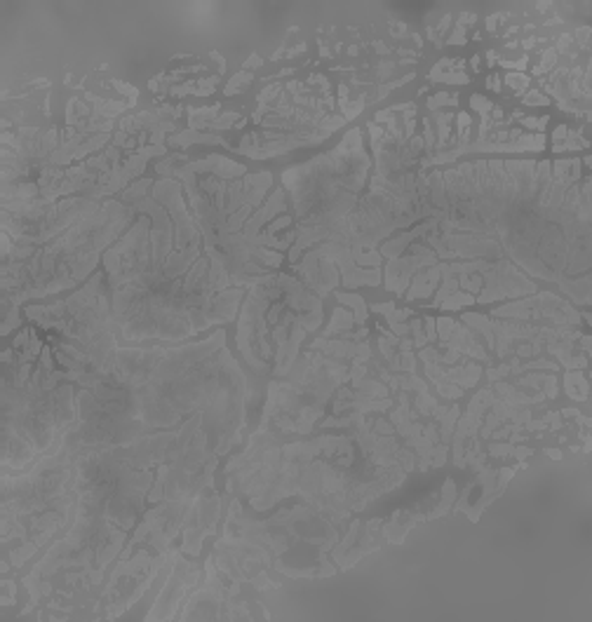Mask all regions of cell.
I'll return each mask as SVG.
<instances>
[{"instance_id":"obj_6","label":"cell","mask_w":592,"mask_h":622,"mask_svg":"<svg viewBox=\"0 0 592 622\" xmlns=\"http://www.w3.org/2000/svg\"><path fill=\"white\" fill-rule=\"evenodd\" d=\"M322 324V301L292 275L270 273L251 284L238 319V350L259 373L287 378L301 341Z\"/></svg>"},{"instance_id":"obj_26","label":"cell","mask_w":592,"mask_h":622,"mask_svg":"<svg viewBox=\"0 0 592 622\" xmlns=\"http://www.w3.org/2000/svg\"><path fill=\"white\" fill-rule=\"evenodd\" d=\"M548 104H550V99L545 97V94H541V92H536V90H531L524 97V106H548Z\"/></svg>"},{"instance_id":"obj_11","label":"cell","mask_w":592,"mask_h":622,"mask_svg":"<svg viewBox=\"0 0 592 622\" xmlns=\"http://www.w3.org/2000/svg\"><path fill=\"white\" fill-rule=\"evenodd\" d=\"M442 345H446V348L456 350V352L461 354H470V357H475V360H482V362H489V354L484 352V348L480 345V343L475 341V336H472V329H465V327H461V324H454V331L449 334V338H446Z\"/></svg>"},{"instance_id":"obj_24","label":"cell","mask_w":592,"mask_h":622,"mask_svg":"<svg viewBox=\"0 0 592 622\" xmlns=\"http://www.w3.org/2000/svg\"><path fill=\"white\" fill-rule=\"evenodd\" d=\"M430 80H440V82H449V85H465V82H468V75H463V73H437V75H430Z\"/></svg>"},{"instance_id":"obj_21","label":"cell","mask_w":592,"mask_h":622,"mask_svg":"<svg viewBox=\"0 0 592 622\" xmlns=\"http://www.w3.org/2000/svg\"><path fill=\"white\" fill-rule=\"evenodd\" d=\"M416 406H418V411H421V413L433 416L435 409H437V402H435L433 397L428 395V390H426V392H418V395H416Z\"/></svg>"},{"instance_id":"obj_10","label":"cell","mask_w":592,"mask_h":622,"mask_svg":"<svg viewBox=\"0 0 592 622\" xmlns=\"http://www.w3.org/2000/svg\"><path fill=\"white\" fill-rule=\"evenodd\" d=\"M435 263H440V261H437V254L430 247L411 244L407 256H397L388 261V265H385V289L404 296V291L409 287L411 275H416L421 268L435 265Z\"/></svg>"},{"instance_id":"obj_4","label":"cell","mask_w":592,"mask_h":622,"mask_svg":"<svg viewBox=\"0 0 592 622\" xmlns=\"http://www.w3.org/2000/svg\"><path fill=\"white\" fill-rule=\"evenodd\" d=\"M372 160L362 146V132L350 129L334 151L292 167L282 174L296 214V240L289 261L315 242H341L348 247V216L360 202Z\"/></svg>"},{"instance_id":"obj_44","label":"cell","mask_w":592,"mask_h":622,"mask_svg":"<svg viewBox=\"0 0 592 622\" xmlns=\"http://www.w3.org/2000/svg\"><path fill=\"white\" fill-rule=\"evenodd\" d=\"M475 19H477L475 14H468V12H463V14H461V19H458V26H463V24H472Z\"/></svg>"},{"instance_id":"obj_7","label":"cell","mask_w":592,"mask_h":622,"mask_svg":"<svg viewBox=\"0 0 592 622\" xmlns=\"http://www.w3.org/2000/svg\"><path fill=\"white\" fill-rule=\"evenodd\" d=\"M491 317L496 319H517V322H529V319H552L564 327H576L580 315L559 296L548 291L533 293L524 301H515L491 310Z\"/></svg>"},{"instance_id":"obj_31","label":"cell","mask_w":592,"mask_h":622,"mask_svg":"<svg viewBox=\"0 0 592 622\" xmlns=\"http://www.w3.org/2000/svg\"><path fill=\"white\" fill-rule=\"evenodd\" d=\"M513 444H489V453H494V456H513Z\"/></svg>"},{"instance_id":"obj_9","label":"cell","mask_w":592,"mask_h":622,"mask_svg":"<svg viewBox=\"0 0 592 622\" xmlns=\"http://www.w3.org/2000/svg\"><path fill=\"white\" fill-rule=\"evenodd\" d=\"M198 580H200V568L195 564L186 561L177 552L174 554V566L170 571V580H167L165 589L160 592L153 610L146 615V620H167V617H172V613L179 608L181 599L188 594V589L198 585Z\"/></svg>"},{"instance_id":"obj_3","label":"cell","mask_w":592,"mask_h":622,"mask_svg":"<svg viewBox=\"0 0 592 622\" xmlns=\"http://www.w3.org/2000/svg\"><path fill=\"white\" fill-rule=\"evenodd\" d=\"M110 376L127 388L129 416L146 432L202 413L216 432V456L240 444L247 380L226 350V331L174 350L118 348Z\"/></svg>"},{"instance_id":"obj_12","label":"cell","mask_w":592,"mask_h":622,"mask_svg":"<svg viewBox=\"0 0 592 622\" xmlns=\"http://www.w3.org/2000/svg\"><path fill=\"white\" fill-rule=\"evenodd\" d=\"M442 280L440 275V263H435V265H428V268H421L418 273L414 275V282H411V287L407 289V299L409 301H416V299H426V296H430V293L435 291V287H437V282Z\"/></svg>"},{"instance_id":"obj_34","label":"cell","mask_w":592,"mask_h":622,"mask_svg":"<svg viewBox=\"0 0 592 622\" xmlns=\"http://www.w3.org/2000/svg\"><path fill=\"white\" fill-rule=\"evenodd\" d=\"M508 373H510V366L503 364V366H498V369H489L487 376H489V380H498V378H503V376H508Z\"/></svg>"},{"instance_id":"obj_16","label":"cell","mask_w":592,"mask_h":622,"mask_svg":"<svg viewBox=\"0 0 592 622\" xmlns=\"http://www.w3.org/2000/svg\"><path fill=\"white\" fill-rule=\"evenodd\" d=\"M336 299H339V303H343V305H348V308H353V312H355V324H364L367 322V303H364V299H362L360 293H343V291H339L336 293Z\"/></svg>"},{"instance_id":"obj_28","label":"cell","mask_w":592,"mask_h":622,"mask_svg":"<svg viewBox=\"0 0 592 622\" xmlns=\"http://www.w3.org/2000/svg\"><path fill=\"white\" fill-rule=\"evenodd\" d=\"M449 101H452V97H449L446 92H440V94H435V97L428 101V108H430V110H440L442 106L449 104Z\"/></svg>"},{"instance_id":"obj_25","label":"cell","mask_w":592,"mask_h":622,"mask_svg":"<svg viewBox=\"0 0 592 622\" xmlns=\"http://www.w3.org/2000/svg\"><path fill=\"white\" fill-rule=\"evenodd\" d=\"M505 82L513 87L515 92H524L526 85H529V78H526V75H522V73H508L505 75Z\"/></svg>"},{"instance_id":"obj_45","label":"cell","mask_w":592,"mask_h":622,"mask_svg":"<svg viewBox=\"0 0 592 622\" xmlns=\"http://www.w3.org/2000/svg\"><path fill=\"white\" fill-rule=\"evenodd\" d=\"M496 21H498V14H491V17L487 19V28L491 31V33H494V31H496Z\"/></svg>"},{"instance_id":"obj_18","label":"cell","mask_w":592,"mask_h":622,"mask_svg":"<svg viewBox=\"0 0 592 622\" xmlns=\"http://www.w3.org/2000/svg\"><path fill=\"white\" fill-rule=\"evenodd\" d=\"M454 120L452 113H437L435 115V122H437V148L449 146V122Z\"/></svg>"},{"instance_id":"obj_19","label":"cell","mask_w":592,"mask_h":622,"mask_svg":"<svg viewBox=\"0 0 592 622\" xmlns=\"http://www.w3.org/2000/svg\"><path fill=\"white\" fill-rule=\"evenodd\" d=\"M475 303V296H470V293H463V291H456L452 293L449 299H444L440 303L442 310H458V308H463V305H472Z\"/></svg>"},{"instance_id":"obj_30","label":"cell","mask_w":592,"mask_h":622,"mask_svg":"<svg viewBox=\"0 0 592 622\" xmlns=\"http://www.w3.org/2000/svg\"><path fill=\"white\" fill-rule=\"evenodd\" d=\"M3 589H5L7 594L0 599V604H3V606H12L14 604V597H12V594H14V582H12V580H3Z\"/></svg>"},{"instance_id":"obj_46","label":"cell","mask_w":592,"mask_h":622,"mask_svg":"<svg viewBox=\"0 0 592 622\" xmlns=\"http://www.w3.org/2000/svg\"><path fill=\"white\" fill-rule=\"evenodd\" d=\"M545 453H548V456L552 458V460H562V453L557 451V449H548V451H545Z\"/></svg>"},{"instance_id":"obj_48","label":"cell","mask_w":592,"mask_h":622,"mask_svg":"<svg viewBox=\"0 0 592 622\" xmlns=\"http://www.w3.org/2000/svg\"><path fill=\"white\" fill-rule=\"evenodd\" d=\"M533 45H536V40H533V38H529V40H524V47H526V49H529V47H533Z\"/></svg>"},{"instance_id":"obj_47","label":"cell","mask_w":592,"mask_h":622,"mask_svg":"<svg viewBox=\"0 0 592 622\" xmlns=\"http://www.w3.org/2000/svg\"><path fill=\"white\" fill-rule=\"evenodd\" d=\"M3 362H5V364L12 362V350H5V352H3Z\"/></svg>"},{"instance_id":"obj_5","label":"cell","mask_w":592,"mask_h":622,"mask_svg":"<svg viewBox=\"0 0 592 622\" xmlns=\"http://www.w3.org/2000/svg\"><path fill=\"white\" fill-rule=\"evenodd\" d=\"M136 209L108 200L52 242L36 247L29 261L3 263V303L21 305L71 289L97 268L99 256L122 238Z\"/></svg>"},{"instance_id":"obj_14","label":"cell","mask_w":592,"mask_h":622,"mask_svg":"<svg viewBox=\"0 0 592 622\" xmlns=\"http://www.w3.org/2000/svg\"><path fill=\"white\" fill-rule=\"evenodd\" d=\"M353 324H355V315H350V310H346V308H336L334 317H331L329 327L324 329L322 338H331V336H336V334H343V331H348Z\"/></svg>"},{"instance_id":"obj_29","label":"cell","mask_w":592,"mask_h":622,"mask_svg":"<svg viewBox=\"0 0 592 622\" xmlns=\"http://www.w3.org/2000/svg\"><path fill=\"white\" fill-rule=\"evenodd\" d=\"M548 120H550L548 115L538 117V120H536V117H524V120H522V125H524V127H529V129H538V132H543L545 125H548Z\"/></svg>"},{"instance_id":"obj_8","label":"cell","mask_w":592,"mask_h":622,"mask_svg":"<svg viewBox=\"0 0 592 622\" xmlns=\"http://www.w3.org/2000/svg\"><path fill=\"white\" fill-rule=\"evenodd\" d=\"M484 287L475 303H494L498 299H517V296H533L536 284L531 280H526V275H522L508 258H498L491 261L489 268L482 273Z\"/></svg>"},{"instance_id":"obj_32","label":"cell","mask_w":592,"mask_h":622,"mask_svg":"<svg viewBox=\"0 0 592 622\" xmlns=\"http://www.w3.org/2000/svg\"><path fill=\"white\" fill-rule=\"evenodd\" d=\"M465 43V28L463 26H456L454 33L449 36V45H463Z\"/></svg>"},{"instance_id":"obj_1","label":"cell","mask_w":592,"mask_h":622,"mask_svg":"<svg viewBox=\"0 0 592 622\" xmlns=\"http://www.w3.org/2000/svg\"><path fill=\"white\" fill-rule=\"evenodd\" d=\"M428 197L442 212L437 230L472 232L498 242L503 256L536 277L557 282L590 305V179H552L548 160H480L433 171Z\"/></svg>"},{"instance_id":"obj_33","label":"cell","mask_w":592,"mask_h":622,"mask_svg":"<svg viewBox=\"0 0 592 622\" xmlns=\"http://www.w3.org/2000/svg\"><path fill=\"white\" fill-rule=\"evenodd\" d=\"M409 315L411 310H392L390 315H385V319H388V324H395V322H404Z\"/></svg>"},{"instance_id":"obj_36","label":"cell","mask_w":592,"mask_h":622,"mask_svg":"<svg viewBox=\"0 0 592 622\" xmlns=\"http://www.w3.org/2000/svg\"><path fill=\"white\" fill-rule=\"evenodd\" d=\"M545 392H548V397H557V378L555 376H545Z\"/></svg>"},{"instance_id":"obj_39","label":"cell","mask_w":592,"mask_h":622,"mask_svg":"<svg viewBox=\"0 0 592 622\" xmlns=\"http://www.w3.org/2000/svg\"><path fill=\"white\" fill-rule=\"evenodd\" d=\"M426 329H428L426 338L428 341H435V338H437V331H435V319L433 317H426Z\"/></svg>"},{"instance_id":"obj_49","label":"cell","mask_w":592,"mask_h":622,"mask_svg":"<svg viewBox=\"0 0 592 622\" xmlns=\"http://www.w3.org/2000/svg\"><path fill=\"white\" fill-rule=\"evenodd\" d=\"M470 66L477 71V66H480V56H472V61H470Z\"/></svg>"},{"instance_id":"obj_22","label":"cell","mask_w":592,"mask_h":622,"mask_svg":"<svg viewBox=\"0 0 592 622\" xmlns=\"http://www.w3.org/2000/svg\"><path fill=\"white\" fill-rule=\"evenodd\" d=\"M555 59H557V52H555V47L545 49V52H543V61H541V64H538V66L533 68V75H543V73H548V71H550V66L555 64Z\"/></svg>"},{"instance_id":"obj_40","label":"cell","mask_w":592,"mask_h":622,"mask_svg":"<svg viewBox=\"0 0 592 622\" xmlns=\"http://www.w3.org/2000/svg\"><path fill=\"white\" fill-rule=\"evenodd\" d=\"M567 132H569L567 125H559V127L555 129V143H562V139H567Z\"/></svg>"},{"instance_id":"obj_20","label":"cell","mask_w":592,"mask_h":622,"mask_svg":"<svg viewBox=\"0 0 592 622\" xmlns=\"http://www.w3.org/2000/svg\"><path fill=\"white\" fill-rule=\"evenodd\" d=\"M251 80H254V75L247 73V71H240L235 78H231V82L226 85V97H233V94H238V92H244L247 90V85H249Z\"/></svg>"},{"instance_id":"obj_37","label":"cell","mask_w":592,"mask_h":622,"mask_svg":"<svg viewBox=\"0 0 592 622\" xmlns=\"http://www.w3.org/2000/svg\"><path fill=\"white\" fill-rule=\"evenodd\" d=\"M372 310L374 312H381V315H390V312L395 310V303H374Z\"/></svg>"},{"instance_id":"obj_13","label":"cell","mask_w":592,"mask_h":622,"mask_svg":"<svg viewBox=\"0 0 592 622\" xmlns=\"http://www.w3.org/2000/svg\"><path fill=\"white\" fill-rule=\"evenodd\" d=\"M190 143H223L226 146V139H221L216 134H198L195 129L181 132V134L170 139V146H190Z\"/></svg>"},{"instance_id":"obj_17","label":"cell","mask_w":592,"mask_h":622,"mask_svg":"<svg viewBox=\"0 0 592 622\" xmlns=\"http://www.w3.org/2000/svg\"><path fill=\"white\" fill-rule=\"evenodd\" d=\"M148 188H151V179H141V181H136L132 188L122 190L120 202H122V204H134V202H139V200H144V197H146V190Z\"/></svg>"},{"instance_id":"obj_15","label":"cell","mask_w":592,"mask_h":622,"mask_svg":"<svg viewBox=\"0 0 592 622\" xmlns=\"http://www.w3.org/2000/svg\"><path fill=\"white\" fill-rule=\"evenodd\" d=\"M564 385H567L569 397H574L578 402L587 399V380L583 378V371H569L564 376Z\"/></svg>"},{"instance_id":"obj_50","label":"cell","mask_w":592,"mask_h":622,"mask_svg":"<svg viewBox=\"0 0 592 622\" xmlns=\"http://www.w3.org/2000/svg\"><path fill=\"white\" fill-rule=\"evenodd\" d=\"M487 59H489V64H494V61H496V52H489Z\"/></svg>"},{"instance_id":"obj_2","label":"cell","mask_w":592,"mask_h":622,"mask_svg":"<svg viewBox=\"0 0 592 622\" xmlns=\"http://www.w3.org/2000/svg\"><path fill=\"white\" fill-rule=\"evenodd\" d=\"M139 219L104 254L110 319L122 341H183L228 324L244 287L226 263L205 251V240L177 249L174 221L155 197L134 202Z\"/></svg>"},{"instance_id":"obj_38","label":"cell","mask_w":592,"mask_h":622,"mask_svg":"<svg viewBox=\"0 0 592 622\" xmlns=\"http://www.w3.org/2000/svg\"><path fill=\"white\" fill-rule=\"evenodd\" d=\"M576 38L580 40V47L583 49H587V38H590V28L587 26H583V28H578L576 31Z\"/></svg>"},{"instance_id":"obj_35","label":"cell","mask_w":592,"mask_h":622,"mask_svg":"<svg viewBox=\"0 0 592 622\" xmlns=\"http://www.w3.org/2000/svg\"><path fill=\"white\" fill-rule=\"evenodd\" d=\"M113 85H116V90H118V92H122V94H127V97L132 99V101H134V99H136V94H139V92H136L132 85H127V82H113Z\"/></svg>"},{"instance_id":"obj_27","label":"cell","mask_w":592,"mask_h":622,"mask_svg":"<svg viewBox=\"0 0 592 622\" xmlns=\"http://www.w3.org/2000/svg\"><path fill=\"white\" fill-rule=\"evenodd\" d=\"M219 82V78H207V80H202V82H198V87H195V92L193 94H198V97H207V94H212L214 92V85Z\"/></svg>"},{"instance_id":"obj_41","label":"cell","mask_w":592,"mask_h":622,"mask_svg":"<svg viewBox=\"0 0 592 622\" xmlns=\"http://www.w3.org/2000/svg\"><path fill=\"white\" fill-rule=\"evenodd\" d=\"M503 66H505V68H517V71H522V68L526 66V56H524V59H519V61H503Z\"/></svg>"},{"instance_id":"obj_43","label":"cell","mask_w":592,"mask_h":622,"mask_svg":"<svg viewBox=\"0 0 592 622\" xmlns=\"http://www.w3.org/2000/svg\"><path fill=\"white\" fill-rule=\"evenodd\" d=\"M487 85H489V90L498 92V90H501V78H498V75H491V78L487 80Z\"/></svg>"},{"instance_id":"obj_23","label":"cell","mask_w":592,"mask_h":622,"mask_svg":"<svg viewBox=\"0 0 592 622\" xmlns=\"http://www.w3.org/2000/svg\"><path fill=\"white\" fill-rule=\"evenodd\" d=\"M470 106L477 110V113H482V117H487L489 113H491V108H494V104H491L489 99L480 97V94H472L470 97Z\"/></svg>"},{"instance_id":"obj_42","label":"cell","mask_w":592,"mask_h":622,"mask_svg":"<svg viewBox=\"0 0 592 622\" xmlns=\"http://www.w3.org/2000/svg\"><path fill=\"white\" fill-rule=\"evenodd\" d=\"M263 61H261V56H257V54H251L249 59L244 61V68H257V66H261Z\"/></svg>"}]
</instances>
